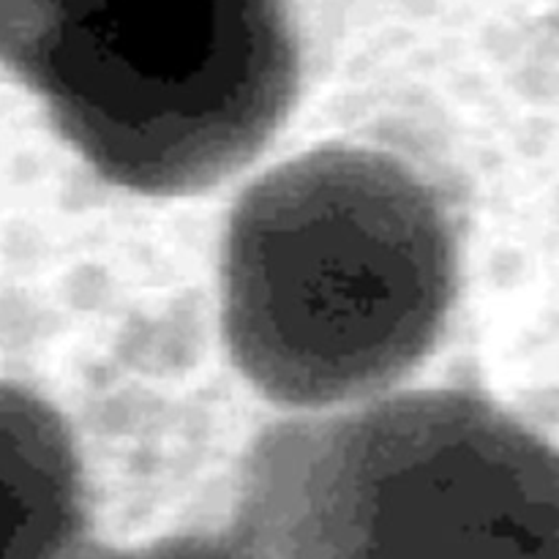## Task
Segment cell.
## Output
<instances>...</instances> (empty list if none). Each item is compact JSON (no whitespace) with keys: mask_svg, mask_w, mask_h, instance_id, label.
I'll use <instances>...</instances> for the list:
<instances>
[{"mask_svg":"<svg viewBox=\"0 0 559 559\" xmlns=\"http://www.w3.org/2000/svg\"><path fill=\"white\" fill-rule=\"evenodd\" d=\"M0 66L104 180L189 194L271 142L300 44L287 0H0Z\"/></svg>","mask_w":559,"mask_h":559,"instance_id":"obj_3","label":"cell"},{"mask_svg":"<svg viewBox=\"0 0 559 559\" xmlns=\"http://www.w3.org/2000/svg\"><path fill=\"white\" fill-rule=\"evenodd\" d=\"M87 540L69 426L38 393L0 382V559H63Z\"/></svg>","mask_w":559,"mask_h":559,"instance_id":"obj_4","label":"cell"},{"mask_svg":"<svg viewBox=\"0 0 559 559\" xmlns=\"http://www.w3.org/2000/svg\"><path fill=\"white\" fill-rule=\"evenodd\" d=\"M233 530L267 559H559V445L467 391L267 426Z\"/></svg>","mask_w":559,"mask_h":559,"instance_id":"obj_2","label":"cell"},{"mask_svg":"<svg viewBox=\"0 0 559 559\" xmlns=\"http://www.w3.org/2000/svg\"><path fill=\"white\" fill-rule=\"evenodd\" d=\"M63 559H267L251 540H246L238 530L227 533H194L173 535V538L153 540V544L112 549L98 546L93 540L82 544Z\"/></svg>","mask_w":559,"mask_h":559,"instance_id":"obj_5","label":"cell"},{"mask_svg":"<svg viewBox=\"0 0 559 559\" xmlns=\"http://www.w3.org/2000/svg\"><path fill=\"white\" fill-rule=\"evenodd\" d=\"M218 276L240 374L273 404L328 413L385 396L440 342L456 300V229L409 162L325 145L243 191Z\"/></svg>","mask_w":559,"mask_h":559,"instance_id":"obj_1","label":"cell"}]
</instances>
